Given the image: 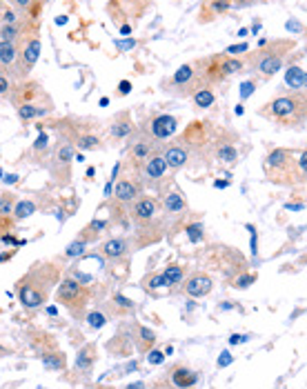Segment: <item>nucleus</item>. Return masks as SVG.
<instances>
[{
	"label": "nucleus",
	"mask_w": 307,
	"mask_h": 389,
	"mask_svg": "<svg viewBox=\"0 0 307 389\" xmlns=\"http://www.w3.org/2000/svg\"><path fill=\"white\" fill-rule=\"evenodd\" d=\"M63 267L56 261H38L29 267V272L16 283V294L25 309H38L49 300L54 285L60 280Z\"/></svg>",
	"instance_id": "f257e3e1"
},
{
	"label": "nucleus",
	"mask_w": 307,
	"mask_h": 389,
	"mask_svg": "<svg viewBox=\"0 0 307 389\" xmlns=\"http://www.w3.org/2000/svg\"><path fill=\"white\" fill-rule=\"evenodd\" d=\"M307 151L305 149H271L263 160V172L269 182L279 187H301L305 185Z\"/></svg>",
	"instance_id": "f03ea898"
},
{
	"label": "nucleus",
	"mask_w": 307,
	"mask_h": 389,
	"mask_svg": "<svg viewBox=\"0 0 307 389\" xmlns=\"http://www.w3.org/2000/svg\"><path fill=\"white\" fill-rule=\"evenodd\" d=\"M11 105L18 111L21 121H33V118H45L54 111V100L45 92V87L36 80H16L7 92Z\"/></svg>",
	"instance_id": "7ed1b4c3"
},
{
	"label": "nucleus",
	"mask_w": 307,
	"mask_h": 389,
	"mask_svg": "<svg viewBox=\"0 0 307 389\" xmlns=\"http://www.w3.org/2000/svg\"><path fill=\"white\" fill-rule=\"evenodd\" d=\"M259 116L265 121L274 123L279 127L287 129H303L305 125V116H307V98L303 89L294 92H285L279 94L259 109Z\"/></svg>",
	"instance_id": "20e7f679"
},
{
	"label": "nucleus",
	"mask_w": 307,
	"mask_h": 389,
	"mask_svg": "<svg viewBox=\"0 0 307 389\" xmlns=\"http://www.w3.org/2000/svg\"><path fill=\"white\" fill-rule=\"evenodd\" d=\"M296 47L294 38H276V40H265L259 45V49L252 54H245L243 62L249 67V72H254L261 80H269L274 74L283 70V65L287 56H292Z\"/></svg>",
	"instance_id": "39448f33"
},
{
	"label": "nucleus",
	"mask_w": 307,
	"mask_h": 389,
	"mask_svg": "<svg viewBox=\"0 0 307 389\" xmlns=\"http://www.w3.org/2000/svg\"><path fill=\"white\" fill-rule=\"evenodd\" d=\"M176 141L187 151V167H208L214 158V129L210 121H192Z\"/></svg>",
	"instance_id": "423d86ee"
},
{
	"label": "nucleus",
	"mask_w": 307,
	"mask_h": 389,
	"mask_svg": "<svg viewBox=\"0 0 307 389\" xmlns=\"http://www.w3.org/2000/svg\"><path fill=\"white\" fill-rule=\"evenodd\" d=\"M49 127H54L60 138H65L67 143H72L74 149L94 151V149L102 147V138L98 133V123H94V121L67 116V118H60V121L49 123Z\"/></svg>",
	"instance_id": "0eeeda50"
},
{
	"label": "nucleus",
	"mask_w": 307,
	"mask_h": 389,
	"mask_svg": "<svg viewBox=\"0 0 307 389\" xmlns=\"http://www.w3.org/2000/svg\"><path fill=\"white\" fill-rule=\"evenodd\" d=\"M92 296H94L92 287L87 283H80L72 274L58 280L56 300L67 312H70V316L74 320H85V314H87V305L92 302Z\"/></svg>",
	"instance_id": "6e6552de"
},
{
	"label": "nucleus",
	"mask_w": 307,
	"mask_h": 389,
	"mask_svg": "<svg viewBox=\"0 0 307 389\" xmlns=\"http://www.w3.org/2000/svg\"><path fill=\"white\" fill-rule=\"evenodd\" d=\"M203 84H208L203 78V70H200V58L194 60V62H185L181 65L178 70L165 78L161 82V87L165 94L169 96H176V98H190L198 87H203Z\"/></svg>",
	"instance_id": "1a4fd4ad"
},
{
	"label": "nucleus",
	"mask_w": 307,
	"mask_h": 389,
	"mask_svg": "<svg viewBox=\"0 0 307 389\" xmlns=\"http://www.w3.org/2000/svg\"><path fill=\"white\" fill-rule=\"evenodd\" d=\"M200 70H203L205 82L216 87V84L225 82L227 78L241 74L245 70V62H243V58H238V56L214 54V56H208V58H200Z\"/></svg>",
	"instance_id": "9d476101"
},
{
	"label": "nucleus",
	"mask_w": 307,
	"mask_h": 389,
	"mask_svg": "<svg viewBox=\"0 0 307 389\" xmlns=\"http://www.w3.org/2000/svg\"><path fill=\"white\" fill-rule=\"evenodd\" d=\"M43 52V38H41V27H31L25 36L18 40V60H16L14 80H25L33 72L38 58Z\"/></svg>",
	"instance_id": "9b49d317"
},
{
	"label": "nucleus",
	"mask_w": 307,
	"mask_h": 389,
	"mask_svg": "<svg viewBox=\"0 0 307 389\" xmlns=\"http://www.w3.org/2000/svg\"><path fill=\"white\" fill-rule=\"evenodd\" d=\"M136 178L141 180V185H143L145 190H151V192H156V194H163L167 190L165 187V182H167V163L163 158V149L156 151V154H151L139 167Z\"/></svg>",
	"instance_id": "f8f14e48"
},
{
	"label": "nucleus",
	"mask_w": 307,
	"mask_h": 389,
	"mask_svg": "<svg viewBox=\"0 0 307 389\" xmlns=\"http://www.w3.org/2000/svg\"><path fill=\"white\" fill-rule=\"evenodd\" d=\"M161 207H163L165 225H181L185 221L187 212H190V207H187V200H185V194L178 187H167L163 192Z\"/></svg>",
	"instance_id": "ddd939ff"
},
{
	"label": "nucleus",
	"mask_w": 307,
	"mask_h": 389,
	"mask_svg": "<svg viewBox=\"0 0 307 389\" xmlns=\"http://www.w3.org/2000/svg\"><path fill=\"white\" fill-rule=\"evenodd\" d=\"M72 163H74V145L63 138V141H58V147L54 149V156H51V163H49V172L56 182H60V185L70 182Z\"/></svg>",
	"instance_id": "4468645a"
},
{
	"label": "nucleus",
	"mask_w": 307,
	"mask_h": 389,
	"mask_svg": "<svg viewBox=\"0 0 307 389\" xmlns=\"http://www.w3.org/2000/svg\"><path fill=\"white\" fill-rule=\"evenodd\" d=\"M154 141L165 145V141H172L178 131V118L172 114H154L141 125Z\"/></svg>",
	"instance_id": "2eb2a0df"
},
{
	"label": "nucleus",
	"mask_w": 307,
	"mask_h": 389,
	"mask_svg": "<svg viewBox=\"0 0 307 389\" xmlns=\"http://www.w3.org/2000/svg\"><path fill=\"white\" fill-rule=\"evenodd\" d=\"M149 5L151 0H131V3H127V0H112L107 5V11L116 25L121 21H129V25L136 27V23L141 21V16L145 13Z\"/></svg>",
	"instance_id": "dca6fc26"
},
{
	"label": "nucleus",
	"mask_w": 307,
	"mask_h": 389,
	"mask_svg": "<svg viewBox=\"0 0 307 389\" xmlns=\"http://www.w3.org/2000/svg\"><path fill=\"white\" fill-rule=\"evenodd\" d=\"M127 214H129V221L134 225L151 223V221H156V218H161V200L156 196H145V194H141L129 205Z\"/></svg>",
	"instance_id": "f3484780"
},
{
	"label": "nucleus",
	"mask_w": 307,
	"mask_h": 389,
	"mask_svg": "<svg viewBox=\"0 0 307 389\" xmlns=\"http://www.w3.org/2000/svg\"><path fill=\"white\" fill-rule=\"evenodd\" d=\"M143 185L139 178H131L127 174L118 176L116 178V187H114V202L112 207H118V209H129L131 202L143 194Z\"/></svg>",
	"instance_id": "a211bd4d"
},
{
	"label": "nucleus",
	"mask_w": 307,
	"mask_h": 389,
	"mask_svg": "<svg viewBox=\"0 0 307 389\" xmlns=\"http://www.w3.org/2000/svg\"><path fill=\"white\" fill-rule=\"evenodd\" d=\"M236 143H241V138H238L234 131L225 129L220 133H214V158L223 165H236L241 160V151H238Z\"/></svg>",
	"instance_id": "6ab92c4d"
},
{
	"label": "nucleus",
	"mask_w": 307,
	"mask_h": 389,
	"mask_svg": "<svg viewBox=\"0 0 307 389\" xmlns=\"http://www.w3.org/2000/svg\"><path fill=\"white\" fill-rule=\"evenodd\" d=\"M100 253L114 265H125L129 261L131 245L127 239H123V236H116V239H107L100 245Z\"/></svg>",
	"instance_id": "aec40b11"
},
{
	"label": "nucleus",
	"mask_w": 307,
	"mask_h": 389,
	"mask_svg": "<svg viewBox=\"0 0 307 389\" xmlns=\"http://www.w3.org/2000/svg\"><path fill=\"white\" fill-rule=\"evenodd\" d=\"M212 278L205 274V272H196L192 276H187L185 278V285H183V294H187L190 298H203V296H208L212 292Z\"/></svg>",
	"instance_id": "412c9836"
},
{
	"label": "nucleus",
	"mask_w": 307,
	"mask_h": 389,
	"mask_svg": "<svg viewBox=\"0 0 307 389\" xmlns=\"http://www.w3.org/2000/svg\"><path fill=\"white\" fill-rule=\"evenodd\" d=\"M198 383V374L194 369H190L187 365H183V363H176L172 369H169V374H167V380L163 383H158V387L161 385H172V387H194Z\"/></svg>",
	"instance_id": "4be33fe9"
},
{
	"label": "nucleus",
	"mask_w": 307,
	"mask_h": 389,
	"mask_svg": "<svg viewBox=\"0 0 307 389\" xmlns=\"http://www.w3.org/2000/svg\"><path fill=\"white\" fill-rule=\"evenodd\" d=\"M127 327H129V336H131L134 347L139 349L141 354H147L154 345H156V334H154V329L134 323V320L131 323H127Z\"/></svg>",
	"instance_id": "5701e85b"
},
{
	"label": "nucleus",
	"mask_w": 307,
	"mask_h": 389,
	"mask_svg": "<svg viewBox=\"0 0 307 389\" xmlns=\"http://www.w3.org/2000/svg\"><path fill=\"white\" fill-rule=\"evenodd\" d=\"M16 60H18V43L0 40V76L14 78Z\"/></svg>",
	"instance_id": "b1692460"
},
{
	"label": "nucleus",
	"mask_w": 307,
	"mask_h": 389,
	"mask_svg": "<svg viewBox=\"0 0 307 389\" xmlns=\"http://www.w3.org/2000/svg\"><path fill=\"white\" fill-rule=\"evenodd\" d=\"M232 7H234V0H205L203 7H200V13H198V21L212 23L218 18V16L227 13Z\"/></svg>",
	"instance_id": "393cba45"
},
{
	"label": "nucleus",
	"mask_w": 307,
	"mask_h": 389,
	"mask_svg": "<svg viewBox=\"0 0 307 389\" xmlns=\"http://www.w3.org/2000/svg\"><path fill=\"white\" fill-rule=\"evenodd\" d=\"M136 125L131 121V114L129 111H121L114 121H112V127H109V133L114 141H127L131 133H134Z\"/></svg>",
	"instance_id": "a878e982"
},
{
	"label": "nucleus",
	"mask_w": 307,
	"mask_h": 389,
	"mask_svg": "<svg viewBox=\"0 0 307 389\" xmlns=\"http://www.w3.org/2000/svg\"><path fill=\"white\" fill-rule=\"evenodd\" d=\"M98 361V347L96 343H85L80 349H78V356H76V374L80 371V374H90V371L94 369Z\"/></svg>",
	"instance_id": "bb28decb"
},
{
	"label": "nucleus",
	"mask_w": 307,
	"mask_h": 389,
	"mask_svg": "<svg viewBox=\"0 0 307 389\" xmlns=\"http://www.w3.org/2000/svg\"><path fill=\"white\" fill-rule=\"evenodd\" d=\"M131 336H129V327L123 325L121 332H118L112 341L107 343V351L114 354V356H127V354L131 351Z\"/></svg>",
	"instance_id": "cd10ccee"
},
{
	"label": "nucleus",
	"mask_w": 307,
	"mask_h": 389,
	"mask_svg": "<svg viewBox=\"0 0 307 389\" xmlns=\"http://www.w3.org/2000/svg\"><path fill=\"white\" fill-rule=\"evenodd\" d=\"M190 98L196 109H210L216 103V92L212 84H203V87H198Z\"/></svg>",
	"instance_id": "c85d7f7f"
},
{
	"label": "nucleus",
	"mask_w": 307,
	"mask_h": 389,
	"mask_svg": "<svg viewBox=\"0 0 307 389\" xmlns=\"http://www.w3.org/2000/svg\"><path fill=\"white\" fill-rule=\"evenodd\" d=\"M109 307H112V314H114L116 318H127V316H131L134 309H136L134 300L127 298V296H123V294H114V296H112V302H109Z\"/></svg>",
	"instance_id": "c756f323"
},
{
	"label": "nucleus",
	"mask_w": 307,
	"mask_h": 389,
	"mask_svg": "<svg viewBox=\"0 0 307 389\" xmlns=\"http://www.w3.org/2000/svg\"><path fill=\"white\" fill-rule=\"evenodd\" d=\"M41 361H43V365L47 367V369H65L67 367V356L65 354L56 347V349H49V351H45V354H41Z\"/></svg>",
	"instance_id": "7c9ffc66"
},
{
	"label": "nucleus",
	"mask_w": 307,
	"mask_h": 389,
	"mask_svg": "<svg viewBox=\"0 0 307 389\" xmlns=\"http://www.w3.org/2000/svg\"><path fill=\"white\" fill-rule=\"evenodd\" d=\"M161 274H163L167 287H174V285H181V283L185 280L187 267H183V265H178V263H172V265H167Z\"/></svg>",
	"instance_id": "2f4dec72"
},
{
	"label": "nucleus",
	"mask_w": 307,
	"mask_h": 389,
	"mask_svg": "<svg viewBox=\"0 0 307 389\" xmlns=\"http://www.w3.org/2000/svg\"><path fill=\"white\" fill-rule=\"evenodd\" d=\"M285 82L292 89H303L305 87V72L298 65H289V70L285 72Z\"/></svg>",
	"instance_id": "473e14b6"
},
{
	"label": "nucleus",
	"mask_w": 307,
	"mask_h": 389,
	"mask_svg": "<svg viewBox=\"0 0 307 389\" xmlns=\"http://www.w3.org/2000/svg\"><path fill=\"white\" fill-rule=\"evenodd\" d=\"M36 214V202H33L31 198H25V200H18L14 205V218L16 221H25V218H29V216H33Z\"/></svg>",
	"instance_id": "72a5a7b5"
},
{
	"label": "nucleus",
	"mask_w": 307,
	"mask_h": 389,
	"mask_svg": "<svg viewBox=\"0 0 307 389\" xmlns=\"http://www.w3.org/2000/svg\"><path fill=\"white\" fill-rule=\"evenodd\" d=\"M85 320H87V325L92 327V329H102L107 325V314L105 312H100V309H96V312H90V314H85Z\"/></svg>",
	"instance_id": "f704fd0d"
},
{
	"label": "nucleus",
	"mask_w": 307,
	"mask_h": 389,
	"mask_svg": "<svg viewBox=\"0 0 307 389\" xmlns=\"http://www.w3.org/2000/svg\"><path fill=\"white\" fill-rule=\"evenodd\" d=\"M14 205H16V194L5 192L0 194V218H7L14 214Z\"/></svg>",
	"instance_id": "c9c22d12"
},
{
	"label": "nucleus",
	"mask_w": 307,
	"mask_h": 389,
	"mask_svg": "<svg viewBox=\"0 0 307 389\" xmlns=\"http://www.w3.org/2000/svg\"><path fill=\"white\" fill-rule=\"evenodd\" d=\"M185 231H187V239H190V243H200L203 241V223H190V225H185Z\"/></svg>",
	"instance_id": "e433bc0d"
},
{
	"label": "nucleus",
	"mask_w": 307,
	"mask_h": 389,
	"mask_svg": "<svg viewBox=\"0 0 307 389\" xmlns=\"http://www.w3.org/2000/svg\"><path fill=\"white\" fill-rule=\"evenodd\" d=\"M143 287L145 290H161V287H167L163 274H151V276H145L143 278Z\"/></svg>",
	"instance_id": "4c0bfd02"
},
{
	"label": "nucleus",
	"mask_w": 307,
	"mask_h": 389,
	"mask_svg": "<svg viewBox=\"0 0 307 389\" xmlns=\"http://www.w3.org/2000/svg\"><path fill=\"white\" fill-rule=\"evenodd\" d=\"M85 247H87V243H85V241H80V239H76L74 243H70V245H67V249H65V256H67V258L80 256V253H85Z\"/></svg>",
	"instance_id": "58836bf2"
},
{
	"label": "nucleus",
	"mask_w": 307,
	"mask_h": 389,
	"mask_svg": "<svg viewBox=\"0 0 307 389\" xmlns=\"http://www.w3.org/2000/svg\"><path fill=\"white\" fill-rule=\"evenodd\" d=\"M49 149V136H47V131H43L41 129V133H38V138H36V143H33V147H31V151L33 154H45V151Z\"/></svg>",
	"instance_id": "ea45409f"
},
{
	"label": "nucleus",
	"mask_w": 307,
	"mask_h": 389,
	"mask_svg": "<svg viewBox=\"0 0 307 389\" xmlns=\"http://www.w3.org/2000/svg\"><path fill=\"white\" fill-rule=\"evenodd\" d=\"M252 283H256V274H241L234 278L232 287H236V290H245V287H249Z\"/></svg>",
	"instance_id": "a19ab883"
},
{
	"label": "nucleus",
	"mask_w": 307,
	"mask_h": 389,
	"mask_svg": "<svg viewBox=\"0 0 307 389\" xmlns=\"http://www.w3.org/2000/svg\"><path fill=\"white\" fill-rule=\"evenodd\" d=\"M261 82V78H252V80H245L243 84H241V98L245 100V98H249L252 96V92L256 89V84Z\"/></svg>",
	"instance_id": "79ce46f5"
},
{
	"label": "nucleus",
	"mask_w": 307,
	"mask_h": 389,
	"mask_svg": "<svg viewBox=\"0 0 307 389\" xmlns=\"http://www.w3.org/2000/svg\"><path fill=\"white\" fill-rule=\"evenodd\" d=\"M147 363H149V365H163V363H165V354L151 347V349L147 351Z\"/></svg>",
	"instance_id": "37998d69"
},
{
	"label": "nucleus",
	"mask_w": 307,
	"mask_h": 389,
	"mask_svg": "<svg viewBox=\"0 0 307 389\" xmlns=\"http://www.w3.org/2000/svg\"><path fill=\"white\" fill-rule=\"evenodd\" d=\"M249 52V45L247 43H241V45H232L225 49V54L227 56H238V54H247Z\"/></svg>",
	"instance_id": "c03bdc74"
},
{
	"label": "nucleus",
	"mask_w": 307,
	"mask_h": 389,
	"mask_svg": "<svg viewBox=\"0 0 307 389\" xmlns=\"http://www.w3.org/2000/svg\"><path fill=\"white\" fill-rule=\"evenodd\" d=\"M11 5L18 9V11H23V13H27V18H29V9H31V5H33V0H11Z\"/></svg>",
	"instance_id": "a18cd8bd"
},
{
	"label": "nucleus",
	"mask_w": 307,
	"mask_h": 389,
	"mask_svg": "<svg viewBox=\"0 0 307 389\" xmlns=\"http://www.w3.org/2000/svg\"><path fill=\"white\" fill-rule=\"evenodd\" d=\"M131 92V82L129 80H121V84H118V96H127Z\"/></svg>",
	"instance_id": "49530a36"
},
{
	"label": "nucleus",
	"mask_w": 307,
	"mask_h": 389,
	"mask_svg": "<svg viewBox=\"0 0 307 389\" xmlns=\"http://www.w3.org/2000/svg\"><path fill=\"white\" fill-rule=\"evenodd\" d=\"M247 229L252 231V256H256V253H259V241H256V231H254L252 225H247Z\"/></svg>",
	"instance_id": "de8ad7c7"
},
{
	"label": "nucleus",
	"mask_w": 307,
	"mask_h": 389,
	"mask_svg": "<svg viewBox=\"0 0 307 389\" xmlns=\"http://www.w3.org/2000/svg\"><path fill=\"white\" fill-rule=\"evenodd\" d=\"M232 363V354L230 351H223L220 354V358H218V367H227Z\"/></svg>",
	"instance_id": "09e8293b"
},
{
	"label": "nucleus",
	"mask_w": 307,
	"mask_h": 389,
	"mask_svg": "<svg viewBox=\"0 0 307 389\" xmlns=\"http://www.w3.org/2000/svg\"><path fill=\"white\" fill-rule=\"evenodd\" d=\"M11 87V80L7 76H0V94H7Z\"/></svg>",
	"instance_id": "8fccbe9b"
},
{
	"label": "nucleus",
	"mask_w": 307,
	"mask_h": 389,
	"mask_svg": "<svg viewBox=\"0 0 307 389\" xmlns=\"http://www.w3.org/2000/svg\"><path fill=\"white\" fill-rule=\"evenodd\" d=\"M285 209H294V212H301V209H303V200H298V202H285Z\"/></svg>",
	"instance_id": "3c124183"
},
{
	"label": "nucleus",
	"mask_w": 307,
	"mask_h": 389,
	"mask_svg": "<svg viewBox=\"0 0 307 389\" xmlns=\"http://www.w3.org/2000/svg\"><path fill=\"white\" fill-rule=\"evenodd\" d=\"M247 341V336H238V334H234L232 338H230V345H238V343H245Z\"/></svg>",
	"instance_id": "603ef678"
},
{
	"label": "nucleus",
	"mask_w": 307,
	"mask_h": 389,
	"mask_svg": "<svg viewBox=\"0 0 307 389\" xmlns=\"http://www.w3.org/2000/svg\"><path fill=\"white\" fill-rule=\"evenodd\" d=\"M285 27H287L289 31H301V29H303V27H301L298 23H292V21H289V23H287Z\"/></svg>",
	"instance_id": "864d4df0"
},
{
	"label": "nucleus",
	"mask_w": 307,
	"mask_h": 389,
	"mask_svg": "<svg viewBox=\"0 0 307 389\" xmlns=\"http://www.w3.org/2000/svg\"><path fill=\"white\" fill-rule=\"evenodd\" d=\"M227 185H230V180H216V182H214V187H216V190H225Z\"/></svg>",
	"instance_id": "5fc2aeb1"
},
{
	"label": "nucleus",
	"mask_w": 307,
	"mask_h": 389,
	"mask_svg": "<svg viewBox=\"0 0 307 389\" xmlns=\"http://www.w3.org/2000/svg\"><path fill=\"white\" fill-rule=\"evenodd\" d=\"M247 3H254V0H234V5H247Z\"/></svg>",
	"instance_id": "6e6d98bb"
},
{
	"label": "nucleus",
	"mask_w": 307,
	"mask_h": 389,
	"mask_svg": "<svg viewBox=\"0 0 307 389\" xmlns=\"http://www.w3.org/2000/svg\"><path fill=\"white\" fill-rule=\"evenodd\" d=\"M234 111H236V116H243V111H245V109H243V105H236V109H234Z\"/></svg>",
	"instance_id": "4d7b16f0"
},
{
	"label": "nucleus",
	"mask_w": 307,
	"mask_h": 389,
	"mask_svg": "<svg viewBox=\"0 0 307 389\" xmlns=\"http://www.w3.org/2000/svg\"><path fill=\"white\" fill-rule=\"evenodd\" d=\"M109 105V98H100V107H107Z\"/></svg>",
	"instance_id": "13d9d810"
}]
</instances>
